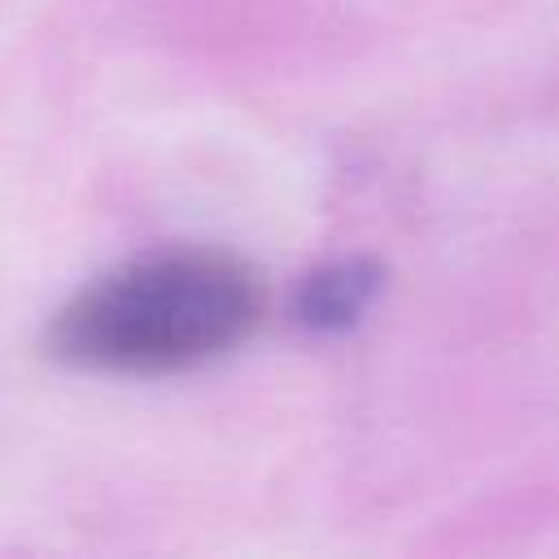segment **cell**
I'll return each instance as SVG.
<instances>
[{
    "instance_id": "2",
    "label": "cell",
    "mask_w": 559,
    "mask_h": 559,
    "mask_svg": "<svg viewBox=\"0 0 559 559\" xmlns=\"http://www.w3.org/2000/svg\"><path fill=\"white\" fill-rule=\"evenodd\" d=\"M380 284H384V271L371 262V258H341V262H328L319 266L314 275H306L297 284V297H293V319L306 328V332H345L354 328L367 306L380 297Z\"/></svg>"
},
{
    "instance_id": "1",
    "label": "cell",
    "mask_w": 559,
    "mask_h": 559,
    "mask_svg": "<svg viewBox=\"0 0 559 559\" xmlns=\"http://www.w3.org/2000/svg\"><path fill=\"white\" fill-rule=\"evenodd\" d=\"M258 310V280L236 258L148 253L79 288L48 323V354L79 371L170 376L236 349Z\"/></svg>"
}]
</instances>
